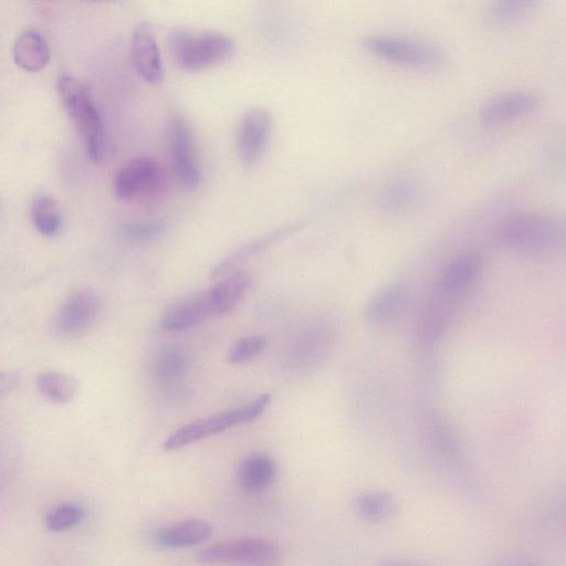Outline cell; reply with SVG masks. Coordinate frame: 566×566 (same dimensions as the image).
Here are the masks:
<instances>
[{"label": "cell", "mask_w": 566, "mask_h": 566, "mask_svg": "<svg viewBox=\"0 0 566 566\" xmlns=\"http://www.w3.org/2000/svg\"><path fill=\"white\" fill-rule=\"evenodd\" d=\"M503 246L533 256L557 254L564 246L563 219L547 213H521L510 216L499 227Z\"/></svg>", "instance_id": "1"}, {"label": "cell", "mask_w": 566, "mask_h": 566, "mask_svg": "<svg viewBox=\"0 0 566 566\" xmlns=\"http://www.w3.org/2000/svg\"><path fill=\"white\" fill-rule=\"evenodd\" d=\"M58 91L62 104L85 142L90 159L101 161L107 150V132L90 89L80 80L64 76L59 80Z\"/></svg>", "instance_id": "2"}, {"label": "cell", "mask_w": 566, "mask_h": 566, "mask_svg": "<svg viewBox=\"0 0 566 566\" xmlns=\"http://www.w3.org/2000/svg\"><path fill=\"white\" fill-rule=\"evenodd\" d=\"M235 41L218 31L193 33L176 29L170 35V48L176 64L187 72L212 68L234 56Z\"/></svg>", "instance_id": "3"}, {"label": "cell", "mask_w": 566, "mask_h": 566, "mask_svg": "<svg viewBox=\"0 0 566 566\" xmlns=\"http://www.w3.org/2000/svg\"><path fill=\"white\" fill-rule=\"evenodd\" d=\"M271 402L270 394H262L253 403L234 408L224 413L198 419L187 424L167 437L163 444L165 450H177L199 442L205 438L228 431L230 428L256 421L265 413Z\"/></svg>", "instance_id": "4"}, {"label": "cell", "mask_w": 566, "mask_h": 566, "mask_svg": "<svg viewBox=\"0 0 566 566\" xmlns=\"http://www.w3.org/2000/svg\"><path fill=\"white\" fill-rule=\"evenodd\" d=\"M362 45L377 57L416 69H437L442 67L445 61L442 50L413 39L373 35L365 37Z\"/></svg>", "instance_id": "5"}, {"label": "cell", "mask_w": 566, "mask_h": 566, "mask_svg": "<svg viewBox=\"0 0 566 566\" xmlns=\"http://www.w3.org/2000/svg\"><path fill=\"white\" fill-rule=\"evenodd\" d=\"M167 174L162 164L151 156H136L125 163L114 177V193L123 201L154 199L167 187Z\"/></svg>", "instance_id": "6"}, {"label": "cell", "mask_w": 566, "mask_h": 566, "mask_svg": "<svg viewBox=\"0 0 566 566\" xmlns=\"http://www.w3.org/2000/svg\"><path fill=\"white\" fill-rule=\"evenodd\" d=\"M280 558L274 542L261 538H243L219 542L197 554L199 562L235 566H272Z\"/></svg>", "instance_id": "7"}, {"label": "cell", "mask_w": 566, "mask_h": 566, "mask_svg": "<svg viewBox=\"0 0 566 566\" xmlns=\"http://www.w3.org/2000/svg\"><path fill=\"white\" fill-rule=\"evenodd\" d=\"M338 329L333 320H314L292 341L287 355L290 369L305 372L317 368L332 352Z\"/></svg>", "instance_id": "8"}, {"label": "cell", "mask_w": 566, "mask_h": 566, "mask_svg": "<svg viewBox=\"0 0 566 566\" xmlns=\"http://www.w3.org/2000/svg\"><path fill=\"white\" fill-rule=\"evenodd\" d=\"M167 142L177 181L188 191L197 190L201 184V165L198 162L192 125L183 115H173L167 132Z\"/></svg>", "instance_id": "9"}, {"label": "cell", "mask_w": 566, "mask_h": 566, "mask_svg": "<svg viewBox=\"0 0 566 566\" xmlns=\"http://www.w3.org/2000/svg\"><path fill=\"white\" fill-rule=\"evenodd\" d=\"M272 132L271 114L260 108L244 114L237 132V150L241 163L253 167L259 163L268 148Z\"/></svg>", "instance_id": "10"}, {"label": "cell", "mask_w": 566, "mask_h": 566, "mask_svg": "<svg viewBox=\"0 0 566 566\" xmlns=\"http://www.w3.org/2000/svg\"><path fill=\"white\" fill-rule=\"evenodd\" d=\"M132 61L140 77L152 86L163 81L164 67L161 50L149 24L135 27L131 41Z\"/></svg>", "instance_id": "11"}, {"label": "cell", "mask_w": 566, "mask_h": 566, "mask_svg": "<svg viewBox=\"0 0 566 566\" xmlns=\"http://www.w3.org/2000/svg\"><path fill=\"white\" fill-rule=\"evenodd\" d=\"M538 94L516 91L501 94L487 101L480 110V120L487 125H496L519 119L540 107Z\"/></svg>", "instance_id": "12"}, {"label": "cell", "mask_w": 566, "mask_h": 566, "mask_svg": "<svg viewBox=\"0 0 566 566\" xmlns=\"http://www.w3.org/2000/svg\"><path fill=\"white\" fill-rule=\"evenodd\" d=\"M100 310V301L89 291L73 293L61 307L57 317V330L64 337H77L85 332Z\"/></svg>", "instance_id": "13"}, {"label": "cell", "mask_w": 566, "mask_h": 566, "mask_svg": "<svg viewBox=\"0 0 566 566\" xmlns=\"http://www.w3.org/2000/svg\"><path fill=\"white\" fill-rule=\"evenodd\" d=\"M482 259L477 254H465L455 258L444 269L438 282L439 297L452 299L464 295L480 277Z\"/></svg>", "instance_id": "14"}, {"label": "cell", "mask_w": 566, "mask_h": 566, "mask_svg": "<svg viewBox=\"0 0 566 566\" xmlns=\"http://www.w3.org/2000/svg\"><path fill=\"white\" fill-rule=\"evenodd\" d=\"M213 526L203 519H188L161 529L155 542L162 548L184 549L196 547L213 536Z\"/></svg>", "instance_id": "15"}, {"label": "cell", "mask_w": 566, "mask_h": 566, "mask_svg": "<svg viewBox=\"0 0 566 566\" xmlns=\"http://www.w3.org/2000/svg\"><path fill=\"white\" fill-rule=\"evenodd\" d=\"M208 319H213V316L206 293L203 292L165 311L160 320V328L166 332L184 331Z\"/></svg>", "instance_id": "16"}, {"label": "cell", "mask_w": 566, "mask_h": 566, "mask_svg": "<svg viewBox=\"0 0 566 566\" xmlns=\"http://www.w3.org/2000/svg\"><path fill=\"white\" fill-rule=\"evenodd\" d=\"M250 287L251 278L244 272L237 271L219 281L211 290L205 291L213 318L224 316L238 306Z\"/></svg>", "instance_id": "17"}, {"label": "cell", "mask_w": 566, "mask_h": 566, "mask_svg": "<svg viewBox=\"0 0 566 566\" xmlns=\"http://www.w3.org/2000/svg\"><path fill=\"white\" fill-rule=\"evenodd\" d=\"M296 229V226L281 227L274 230V232L268 233L241 246L214 268L212 278H225L235 274L244 262L276 245L279 241L295 232Z\"/></svg>", "instance_id": "18"}, {"label": "cell", "mask_w": 566, "mask_h": 566, "mask_svg": "<svg viewBox=\"0 0 566 566\" xmlns=\"http://www.w3.org/2000/svg\"><path fill=\"white\" fill-rule=\"evenodd\" d=\"M277 476L275 460L265 454L246 458L238 469L239 486L250 494L266 490Z\"/></svg>", "instance_id": "19"}, {"label": "cell", "mask_w": 566, "mask_h": 566, "mask_svg": "<svg viewBox=\"0 0 566 566\" xmlns=\"http://www.w3.org/2000/svg\"><path fill=\"white\" fill-rule=\"evenodd\" d=\"M16 65L28 72L44 69L50 61V49L47 41L35 30H26L14 45Z\"/></svg>", "instance_id": "20"}, {"label": "cell", "mask_w": 566, "mask_h": 566, "mask_svg": "<svg viewBox=\"0 0 566 566\" xmlns=\"http://www.w3.org/2000/svg\"><path fill=\"white\" fill-rule=\"evenodd\" d=\"M190 370V356L182 349L174 347L157 352L151 365L155 381L169 386L181 383Z\"/></svg>", "instance_id": "21"}, {"label": "cell", "mask_w": 566, "mask_h": 566, "mask_svg": "<svg viewBox=\"0 0 566 566\" xmlns=\"http://www.w3.org/2000/svg\"><path fill=\"white\" fill-rule=\"evenodd\" d=\"M353 508L356 515L365 521L383 522L394 515L397 501L389 491H368L354 499Z\"/></svg>", "instance_id": "22"}, {"label": "cell", "mask_w": 566, "mask_h": 566, "mask_svg": "<svg viewBox=\"0 0 566 566\" xmlns=\"http://www.w3.org/2000/svg\"><path fill=\"white\" fill-rule=\"evenodd\" d=\"M422 188L411 177L396 178L386 186L382 205L386 211L404 213L411 211L422 199Z\"/></svg>", "instance_id": "23"}, {"label": "cell", "mask_w": 566, "mask_h": 566, "mask_svg": "<svg viewBox=\"0 0 566 566\" xmlns=\"http://www.w3.org/2000/svg\"><path fill=\"white\" fill-rule=\"evenodd\" d=\"M405 290L402 283H392L376 295L365 309V317L374 326L391 321L403 305Z\"/></svg>", "instance_id": "24"}, {"label": "cell", "mask_w": 566, "mask_h": 566, "mask_svg": "<svg viewBox=\"0 0 566 566\" xmlns=\"http://www.w3.org/2000/svg\"><path fill=\"white\" fill-rule=\"evenodd\" d=\"M37 387L41 394L51 402L67 404L73 400L78 390L75 377L59 372H45L37 377Z\"/></svg>", "instance_id": "25"}, {"label": "cell", "mask_w": 566, "mask_h": 566, "mask_svg": "<svg viewBox=\"0 0 566 566\" xmlns=\"http://www.w3.org/2000/svg\"><path fill=\"white\" fill-rule=\"evenodd\" d=\"M31 215L41 235L52 237L60 232L62 214L54 198L47 195L37 197Z\"/></svg>", "instance_id": "26"}, {"label": "cell", "mask_w": 566, "mask_h": 566, "mask_svg": "<svg viewBox=\"0 0 566 566\" xmlns=\"http://www.w3.org/2000/svg\"><path fill=\"white\" fill-rule=\"evenodd\" d=\"M431 440L436 453L450 465H459L465 460V452L458 437L446 424L432 427Z\"/></svg>", "instance_id": "27"}, {"label": "cell", "mask_w": 566, "mask_h": 566, "mask_svg": "<svg viewBox=\"0 0 566 566\" xmlns=\"http://www.w3.org/2000/svg\"><path fill=\"white\" fill-rule=\"evenodd\" d=\"M448 323L446 311L433 305L425 310L418 320V339L425 345H433L442 339Z\"/></svg>", "instance_id": "28"}, {"label": "cell", "mask_w": 566, "mask_h": 566, "mask_svg": "<svg viewBox=\"0 0 566 566\" xmlns=\"http://www.w3.org/2000/svg\"><path fill=\"white\" fill-rule=\"evenodd\" d=\"M86 515L85 508L77 503H64L48 513L45 524L50 532H65L77 527Z\"/></svg>", "instance_id": "29"}, {"label": "cell", "mask_w": 566, "mask_h": 566, "mask_svg": "<svg viewBox=\"0 0 566 566\" xmlns=\"http://www.w3.org/2000/svg\"><path fill=\"white\" fill-rule=\"evenodd\" d=\"M537 4L534 2H498L492 4L487 14V23L492 26L515 23L531 13Z\"/></svg>", "instance_id": "30"}, {"label": "cell", "mask_w": 566, "mask_h": 566, "mask_svg": "<svg viewBox=\"0 0 566 566\" xmlns=\"http://www.w3.org/2000/svg\"><path fill=\"white\" fill-rule=\"evenodd\" d=\"M267 347V339L262 335H250L237 341L229 350L227 360L230 364H243L255 358Z\"/></svg>", "instance_id": "31"}, {"label": "cell", "mask_w": 566, "mask_h": 566, "mask_svg": "<svg viewBox=\"0 0 566 566\" xmlns=\"http://www.w3.org/2000/svg\"><path fill=\"white\" fill-rule=\"evenodd\" d=\"M166 225L161 220L149 222H132L123 226V233L129 238L138 241H150L163 236Z\"/></svg>", "instance_id": "32"}, {"label": "cell", "mask_w": 566, "mask_h": 566, "mask_svg": "<svg viewBox=\"0 0 566 566\" xmlns=\"http://www.w3.org/2000/svg\"><path fill=\"white\" fill-rule=\"evenodd\" d=\"M18 383V375L13 372L0 373V395L12 392Z\"/></svg>", "instance_id": "33"}, {"label": "cell", "mask_w": 566, "mask_h": 566, "mask_svg": "<svg viewBox=\"0 0 566 566\" xmlns=\"http://www.w3.org/2000/svg\"><path fill=\"white\" fill-rule=\"evenodd\" d=\"M491 566H548L537 561L530 560H502Z\"/></svg>", "instance_id": "34"}, {"label": "cell", "mask_w": 566, "mask_h": 566, "mask_svg": "<svg viewBox=\"0 0 566 566\" xmlns=\"http://www.w3.org/2000/svg\"><path fill=\"white\" fill-rule=\"evenodd\" d=\"M377 566H418L416 564L405 562L401 560H385Z\"/></svg>", "instance_id": "35"}]
</instances>
